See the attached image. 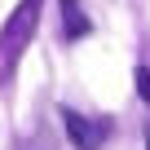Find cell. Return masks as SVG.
Segmentation results:
<instances>
[{
	"instance_id": "cell-5",
	"label": "cell",
	"mask_w": 150,
	"mask_h": 150,
	"mask_svg": "<svg viewBox=\"0 0 150 150\" xmlns=\"http://www.w3.org/2000/svg\"><path fill=\"white\" fill-rule=\"evenodd\" d=\"M146 146H150V128H146Z\"/></svg>"
},
{
	"instance_id": "cell-4",
	"label": "cell",
	"mask_w": 150,
	"mask_h": 150,
	"mask_svg": "<svg viewBox=\"0 0 150 150\" xmlns=\"http://www.w3.org/2000/svg\"><path fill=\"white\" fill-rule=\"evenodd\" d=\"M132 80H137V93H141V102L150 106V71H146V66H137V75H132Z\"/></svg>"
},
{
	"instance_id": "cell-2",
	"label": "cell",
	"mask_w": 150,
	"mask_h": 150,
	"mask_svg": "<svg viewBox=\"0 0 150 150\" xmlns=\"http://www.w3.org/2000/svg\"><path fill=\"white\" fill-rule=\"evenodd\" d=\"M62 124H66V137L75 150H97L110 137V119H88L80 110H62Z\"/></svg>"
},
{
	"instance_id": "cell-3",
	"label": "cell",
	"mask_w": 150,
	"mask_h": 150,
	"mask_svg": "<svg viewBox=\"0 0 150 150\" xmlns=\"http://www.w3.org/2000/svg\"><path fill=\"white\" fill-rule=\"evenodd\" d=\"M62 27H66V40H80V35H88L93 27H88V18L80 13V5H62Z\"/></svg>"
},
{
	"instance_id": "cell-1",
	"label": "cell",
	"mask_w": 150,
	"mask_h": 150,
	"mask_svg": "<svg viewBox=\"0 0 150 150\" xmlns=\"http://www.w3.org/2000/svg\"><path fill=\"white\" fill-rule=\"evenodd\" d=\"M40 27V0H18V9L5 18V31H0V84L13 75L18 57L27 53L31 35Z\"/></svg>"
}]
</instances>
